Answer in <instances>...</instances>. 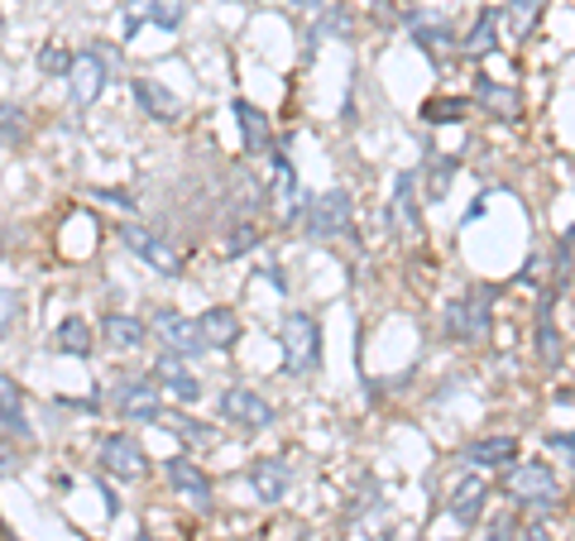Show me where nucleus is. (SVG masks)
Wrapping results in <instances>:
<instances>
[{
  "instance_id": "cd10ccee",
  "label": "nucleus",
  "mask_w": 575,
  "mask_h": 541,
  "mask_svg": "<svg viewBox=\"0 0 575 541\" xmlns=\"http://www.w3.org/2000/svg\"><path fill=\"white\" fill-rule=\"evenodd\" d=\"M461 49L471 58H484L498 49V10H480V20L471 24V34L461 39Z\"/></svg>"
},
{
  "instance_id": "72a5a7b5",
  "label": "nucleus",
  "mask_w": 575,
  "mask_h": 541,
  "mask_svg": "<svg viewBox=\"0 0 575 541\" xmlns=\"http://www.w3.org/2000/svg\"><path fill=\"white\" fill-rule=\"evenodd\" d=\"M254 245H260V225H235V231H231V239H225V254H245V249H254Z\"/></svg>"
},
{
  "instance_id": "f03ea898",
  "label": "nucleus",
  "mask_w": 575,
  "mask_h": 541,
  "mask_svg": "<svg viewBox=\"0 0 575 541\" xmlns=\"http://www.w3.org/2000/svg\"><path fill=\"white\" fill-rule=\"evenodd\" d=\"M279 345H283V374H312L322 365V326H316L312 312H288L279 326Z\"/></svg>"
},
{
  "instance_id": "9d476101",
  "label": "nucleus",
  "mask_w": 575,
  "mask_h": 541,
  "mask_svg": "<svg viewBox=\"0 0 575 541\" xmlns=\"http://www.w3.org/2000/svg\"><path fill=\"white\" fill-rule=\"evenodd\" d=\"M97 460H101V470L105 474H115V479H140L144 474V446L134 441L130 431H111V436H101V446H97Z\"/></svg>"
},
{
  "instance_id": "a211bd4d",
  "label": "nucleus",
  "mask_w": 575,
  "mask_h": 541,
  "mask_svg": "<svg viewBox=\"0 0 575 541\" xmlns=\"http://www.w3.org/2000/svg\"><path fill=\"white\" fill-rule=\"evenodd\" d=\"M484 508H490V484H484L480 474H465L456 493H451V503H446V513L461 522V528H480V518H484Z\"/></svg>"
},
{
  "instance_id": "412c9836",
  "label": "nucleus",
  "mask_w": 575,
  "mask_h": 541,
  "mask_svg": "<svg viewBox=\"0 0 575 541\" xmlns=\"http://www.w3.org/2000/svg\"><path fill=\"white\" fill-rule=\"evenodd\" d=\"M475 101H480V111H490L494 120H518V111H523V96L494 78H475Z\"/></svg>"
},
{
  "instance_id": "58836bf2",
  "label": "nucleus",
  "mask_w": 575,
  "mask_h": 541,
  "mask_svg": "<svg viewBox=\"0 0 575 541\" xmlns=\"http://www.w3.org/2000/svg\"><path fill=\"white\" fill-rule=\"evenodd\" d=\"M288 6H297L302 14H316V10H322V6H326V0H288Z\"/></svg>"
},
{
  "instance_id": "dca6fc26",
  "label": "nucleus",
  "mask_w": 575,
  "mask_h": 541,
  "mask_svg": "<svg viewBox=\"0 0 575 541\" xmlns=\"http://www.w3.org/2000/svg\"><path fill=\"white\" fill-rule=\"evenodd\" d=\"M163 479H169L173 493H183L192 508H211V479L202 474V465H192L188 456L163 460Z\"/></svg>"
},
{
  "instance_id": "2f4dec72",
  "label": "nucleus",
  "mask_w": 575,
  "mask_h": 541,
  "mask_svg": "<svg viewBox=\"0 0 575 541\" xmlns=\"http://www.w3.org/2000/svg\"><path fill=\"white\" fill-rule=\"evenodd\" d=\"M24 140V106H14V101H0V144H20Z\"/></svg>"
},
{
  "instance_id": "f8f14e48",
  "label": "nucleus",
  "mask_w": 575,
  "mask_h": 541,
  "mask_svg": "<svg viewBox=\"0 0 575 541\" xmlns=\"http://www.w3.org/2000/svg\"><path fill=\"white\" fill-rule=\"evenodd\" d=\"M389 225H393V235H407V239H417V235H422V206H417V173H413V169L393 177Z\"/></svg>"
},
{
  "instance_id": "f257e3e1",
  "label": "nucleus",
  "mask_w": 575,
  "mask_h": 541,
  "mask_svg": "<svg viewBox=\"0 0 575 541\" xmlns=\"http://www.w3.org/2000/svg\"><path fill=\"white\" fill-rule=\"evenodd\" d=\"M494 303H498L494 283H471L456 303H446L442 330L451 340H484L490 336V326H494Z\"/></svg>"
},
{
  "instance_id": "c85d7f7f",
  "label": "nucleus",
  "mask_w": 575,
  "mask_h": 541,
  "mask_svg": "<svg viewBox=\"0 0 575 541\" xmlns=\"http://www.w3.org/2000/svg\"><path fill=\"white\" fill-rule=\"evenodd\" d=\"M163 431H173L183 446H211V441H216V431H211L206 422H196V417L178 412V408H173V412H163Z\"/></svg>"
},
{
  "instance_id": "2eb2a0df",
  "label": "nucleus",
  "mask_w": 575,
  "mask_h": 541,
  "mask_svg": "<svg viewBox=\"0 0 575 541\" xmlns=\"http://www.w3.org/2000/svg\"><path fill=\"white\" fill-rule=\"evenodd\" d=\"M130 96H134V106H140L149 120H159V125H173V120H183V101H178L169 86L154 82V78H134V82H130Z\"/></svg>"
},
{
  "instance_id": "e433bc0d",
  "label": "nucleus",
  "mask_w": 575,
  "mask_h": 541,
  "mask_svg": "<svg viewBox=\"0 0 575 541\" xmlns=\"http://www.w3.org/2000/svg\"><path fill=\"white\" fill-rule=\"evenodd\" d=\"M92 197H101V202H111V206H120V212H134V197L130 192H120V187H97Z\"/></svg>"
},
{
  "instance_id": "aec40b11",
  "label": "nucleus",
  "mask_w": 575,
  "mask_h": 541,
  "mask_svg": "<svg viewBox=\"0 0 575 541\" xmlns=\"http://www.w3.org/2000/svg\"><path fill=\"white\" fill-rule=\"evenodd\" d=\"M101 336L115 355H134V350H144L149 326L140 317H130V312H111V317H101Z\"/></svg>"
},
{
  "instance_id": "39448f33",
  "label": "nucleus",
  "mask_w": 575,
  "mask_h": 541,
  "mask_svg": "<svg viewBox=\"0 0 575 541\" xmlns=\"http://www.w3.org/2000/svg\"><path fill=\"white\" fill-rule=\"evenodd\" d=\"M120 239H125V249L134 254V259H144L154 274H163V278H178L183 274V254L173 249V239L169 235H159V231H149V225H125L120 231Z\"/></svg>"
},
{
  "instance_id": "6ab92c4d",
  "label": "nucleus",
  "mask_w": 575,
  "mask_h": 541,
  "mask_svg": "<svg viewBox=\"0 0 575 541\" xmlns=\"http://www.w3.org/2000/svg\"><path fill=\"white\" fill-rule=\"evenodd\" d=\"M465 465H475V470H508V465H518V436H480V441L465 446Z\"/></svg>"
},
{
  "instance_id": "1a4fd4ad",
  "label": "nucleus",
  "mask_w": 575,
  "mask_h": 541,
  "mask_svg": "<svg viewBox=\"0 0 575 541\" xmlns=\"http://www.w3.org/2000/svg\"><path fill=\"white\" fill-rule=\"evenodd\" d=\"M221 417H225V422H231V427H240V431H269V427H274V402H269V398H260V394H254V388H225V394H221Z\"/></svg>"
},
{
  "instance_id": "6e6552de",
  "label": "nucleus",
  "mask_w": 575,
  "mask_h": 541,
  "mask_svg": "<svg viewBox=\"0 0 575 541\" xmlns=\"http://www.w3.org/2000/svg\"><path fill=\"white\" fill-rule=\"evenodd\" d=\"M115 412L134 427H149V422H163V388L154 379H125L115 388Z\"/></svg>"
},
{
  "instance_id": "bb28decb",
  "label": "nucleus",
  "mask_w": 575,
  "mask_h": 541,
  "mask_svg": "<svg viewBox=\"0 0 575 541\" xmlns=\"http://www.w3.org/2000/svg\"><path fill=\"white\" fill-rule=\"evenodd\" d=\"M235 120H240V140H245V149L254 159L269 154V120L260 106H250V101H235Z\"/></svg>"
},
{
  "instance_id": "c756f323",
  "label": "nucleus",
  "mask_w": 575,
  "mask_h": 541,
  "mask_svg": "<svg viewBox=\"0 0 575 541\" xmlns=\"http://www.w3.org/2000/svg\"><path fill=\"white\" fill-rule=\"evenodd\" d=\"M456 169H461V163L451 159V154L432 159V169H427V197H422V202H446L451 183H456Z\"/></svg>"
},
{
  "instance_id": "473e14b6",
  "label": "nucleus",
  "mask_w": 575,
  "mask_h": 541,
  "mask_svg": "<svg viewBox=\"0 0 575 541\" xmlns=\"http://www.w3.org/2000/svg\"><path fill=\"white\" fill-rule=\"evenodd\" d=\"M39 72H49V78H68L72 72V53L63 43H43L39 49Z\"/></svg>"
},
{
  "instance_id": "ddd939ff",
  "label": "nucleus",
  "mask_w": 575,
  "mask_h": 541,
  "mask_svg": "<svg viewBox=\"0 0 575 541\" xmlns=\"http://www.w3.org/2000/svg\"><path fill=\"white\" fill-rule=\"evenodd\" d=\"M163 394H169L178 408H192V402H202V379L188 369V359H178V355H159V365L154 374H149Z\"/></svg>"
},
{
  "instance_id": "4468645a",
  "label": "nucleus",
  "mask_w": 575,
  "mask_h": 541,
  "mask_svg": "<svg viewBox=\"0 0 575 541\" xmlns=\"http://www.w3.org/2000/svg\"><path fill=\"white\" fill-rule=\"evenodd\" d=\"M0 436H6V441H20V446H34V427H29L20 384H14L10 374H0Z\"/></svg>"
},
{
  "instance_id": "0eeeda50",
  "label": "nucleus",
  "mask_w": 575,
  "mask_h": 541,
  "mask_svg": "<svg viewBox=\"0 0 575 541\" xmlns=\"http://www.w3.org/2000/svg\"><path fill=\"white\" fill-rule=\"evenodd\" d=\"M68 82H72V106L92 111L101 101V92H105V82H111V58H105L101 49H78L72 53Z\"/></svg>"
},
{
  "instance_id": "a878e982",
  "label": "nucleus",
  "mask_w": 575,
  "mask_h": 541,
  "mask_svg": "<svg viewBox=\"0 0 575 541\" xmlns=\"http://www.w3.org/2000/svg\"><path fill=\"white\" fill-rule=\"evenodd\" d=\"M542 20V0H504V10H498V24L508 29V39H527Z\"/></svg>"
},
{
  "instance_id": "5701e85b",
  "label": "nucleus",
  "mask_w": 575,
  "mask_h": 541,
  "mask_svg": "<svg viewBox=\"0 0 575 541\" xmlns=\"http://www.w3.org/2000/svg\"><path fill=\"white\" fill-rule=\"evenodd\" d=\"M53 355H72V359H92L97 350V340H92V326H87L82 317H68V321H58L53 330Z\"/></svg>"
},
{
  "instance_id": "ea45409f",
  "label": "nucleus",
  "mask_w": 575,
  "mask_h": 541,
  "mask_svg": "<svg viewBox=\"0 0 575 541\" xmlns=\"http://www.w3.org/2000/svg\"><path fill=\"white\" fill-rule=\"evenodd\" d=\"M140 541H159V537H140Z\"/></svg>"
},
{
  "instance_id": "7ed1b4c3",
  "label": "nucleus",
  "mask_w": 575,
  "mask_h": 541,
  "mask_svg": "<svg viewBox=\"0 0 575 541\" xmlns=\"http://www.w3.org/2000/svg\"><path fill=\"white\" fill-rule=\"evenodd\" d=\"M504 493L518 508H556L562 484H556V470L547 460H518V465H508V474H504Z\"/></svg>"
},
{
  "instance_id": "20e7f679",
  "label": "nucleus",
  "mask_w": 575,
  "mask_h": 541,
  "mask_svg": "<svg viewBox=\"0 0 575 541\" xmlns=\"http://www.w3.org/2000/svg\"><path fill=\"white\" fill-rule=\"evenodd\" d=\"M302 225H307V235H312V239L351 235V192L331 187V192H316V197H307V212H302Z\"/></svg>"
},
{
  "instance_id": "4be33fe9",
  "label": "nucleus",
  "mask_w": 575,
  "mask_h": 541,
  "mask_svg": "<svg viewBox=\"0 0 575 541\" xmlns=\"http://www.w3.org/2000/svg\"><path fill=\"white\" fill-rule=\"evenodd\" d=\"M196 326H202V340H206V350H231V345L240 340V317L231 307H211L196 317Z\"/></svg>"
},
{
  "instance_id": "f3484780",
  "label": "nucleus",
  "mask_w": 575,
  "mask_h": 541,
  "mask_svg": "<svg viewBox=\"0 0 575 541\" xmlns=\"http://www.w3.org/2000/svg\"><path fill=\"white\" fill-rule=\"evenodd\" d=\"M288 484H293V465L279 460V456H264L250 465V489L260 503H283L288 499Z\"/></svg>"
},
{
  "instance_id": "c9c22d12",
  "label": "nucleus",
  "mask_w": 575,
  "mask_h": 541,
  "mask_svg": "<svg viewBox=\"0 0 575 541\" xmlns=\"http://www.w3.org/2000/svg\"><path fill=\"white\" fill-rule=\"evenodd\" d=\"M14 474H20V450H14V441L0 436V479H14Z\"/></svg>"
},
{
  "instance_id": "4c0bfd02",
  "label": "nucleus",
  "mask_w": 575,
  "mask_h": 541,
  "mask_svg": "<svg viewBox=\"0 0 575 541\" xmlns=\"http://www.w3.org/2000/svg\"><path fill=\"white\" fill-rule=\"evenodd\" d=\"M518 541H552L547 522H527V528H518Z\"/></svg>"
},
{
  "instance_id": "f704fd0d",
  "label": "nucleus",
  "mask_w": 575,
  "mask_h": 541,
  "mask_svg": "<svg viewBox=\"0 0 575 541\" xmlns=\"http://www.w3.org/2000/svg\"><path fill=\"white\" fill-rule=\"evenodd\" d=\"M547 450H552V456H562L571 470H575V431H552L547 436Z\"/></svg>"
},
{
  "instance_id": "423d86ee",
  "label": "nucleus",
  "mask_w": 575,
  "mask_h": 541,
  "mask_svg": "<svg viewBox=\"0 0 575 541\" xmlns=\"http://www.w3.org/2000/svg\"><path fill=\"white\" fill-rule=\"evenodd\" d=\"M149 330H154L163 350L178 355V359L211 355V350H206V340H202V326H196L192 317H183V312H173V307H159L154 317H149Z\"/></svg>"
},
{
  "instance_id": "393cba45",
  "label": "nucleus",
  "mask_w": 575,
  "mask_h": 541,
  "mask_svg": "<svg viewBox=\"0 0 575 541\" xmlns=\"http://www.w3.org/2000/svg\"><path fill=\"white\" fill-rule=\"evenodd\" d=\"M552 307H556V293H542L537 303V355L547 359V365H562V330L552 321Z\"/></svg>"
},
{
  "instance_id": "b1692460",
  "label": "nucleus",
  "mask_w": 575,
  "mask_h": 541,
  "mask_svg": "<svg viewBox=\"0 0 575 541\" xmlns=\"http://www.w3.org/2000/svg\"><path fill=\"white\" fill-rule=\"evenodd\" d=\"M413 43L427 58H446L451 49H461V39H456V29H451L446 20H413Z\"/></svg>"
},
{
  "instance_id": "9b49d317",
  "label": "nucleus",
  "mask_w": 575,
  "mask_h": 541,
  "mask_svg": "<svg viewBox=\"0 0 575 541\" xmlns=\"http://www.w3.org/2000/svg\"><path fill=\"white\" fill-rule=\"evenodd\" d=\"M188 20V0H130L125 6V39H134L144 24H154V29H183Z\"/></svg>"
},
{
  "instance_id": "7c9ffc66",
  "label": "nucleus",
  "mask_w": 575,
  "mask_h": 541,
  "mask_svg": "<svg viewBox=\"0 0 575 541\" xmlns=\"http://www.w3.org/2000/svg\"><path fill=\"white\" fill-rule=\"evenodd\" d=\"M427 125H461L465 115H471V101H461V96H436L427 101Z\"/></svg>"
}]
</instances>
